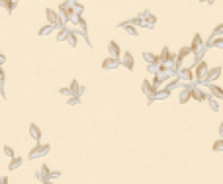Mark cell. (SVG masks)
Listing matches in <instances>:
<instances>
[{
    "label": "cell",
    "mask_w": 223,
    "mask_h": 184,
    "mask_svg": "<svg viewBox=\"0 0 223 184\" xmlns=\"http://www.w3.org/2000/svg\"><path fill=\"white\" fill-rule=\"evenodd\" d=\"M219 131H221V137H223V123H221V127H219Z\"/></svg>",
    "instance_id": "25"
},
{
    "label": "cell",
    "mask_w": 223,
    "mask_h": 184,
    "mask_svg": "<svg viewBox=\"0 0 223 184\" xmlns=\"http://www.w3.org/2000/svg\"><path fill=\"white\" fill-rule=\"evenodd\" d=\"M0 184H8V178H6V176H2V178H0Z\"/></svg>",
    "instance_id": "24"
},
{
    "label": "cell",
    "mask_w": 223,
    "mask_h": 184,
    "mask_svg": "<svg viewBox=\"0 0 223 184\" xmlns=\"http://www.w3.org/2000/svg\"><path fill=\"white\" fill-rule=\"evenodd\" d=\"M219 73H221L219 69H212V71L208 73V77H209V78H217V74H219Z\"/></svg>",
    "instance_id": "13"
},
{
    "label": "cell",
    "mask_w": 223,
    "mask_h": 184,
    "mask_svg": "<svg viewBox=\"0 0 223 184\" xmlns=\"http://www.w3.org/2000/svg\"><path fill=\"white\" fill-rule=\"evenodd\" d=\"M4 153H6L8 157H12V159H14V151H12V147H8V145H6V147H4Z\"/></svg>",
    "instance_id": "18"
},
{
    "label": "cell",
    "mask_w": 223,
    "mask_h": 184,
    "mask_svg": "<svg viewBox=\"0 0 223 184\" xmlns=\"http://www.w3.org/2000/svg\"><path fill=\"white\" fill-rule=\"evenodd\" d=\"M143 90H145V94L151 96V94H155V92H157V86H153L149 80H145V82H143Z\"/></svg>",
    "instance_id": "2"
},
{
    "label": "cell",
    "mask_w": 223,
    "mask_h": 184,
    "mask_svg": "<svg viewBox=\"0 0 223 184\" xmlns=\"http://www.w3.org/2000/svg\"><path fill=\"white\" fill-rule=\"evenodd\" d=\"M20 163H22V161H20V159H14V161L10 163V170H14L16 166H20Z\"/></svg>",
    "instance_id": "16"
},
{
    "label": "cell",
    "mask_w": 223,
    "mask_h": 184,
    "mask_svg": "<svg viewBox=\"0 0 223 184\" xmlns=\"http://www.w3.org/2000/svg\"><path fill=\"white\" fill-rule=\"evenodd\" d=\"M30 133L34 135V139H37V141L41 139V131H39V127H37L35 123H30Z\"/></svg>",
    "instance_id": "3"
},
{
    "label": "cell",
    "mask_w": 223,
    "mask_h": 184,
    "mask_svg": "<svg viewBox=\"0 0 223 184\" xmlns=\"http://www.w3.org/2000/svg\"><path fill=\"white\" fill-rule=\"evenodd\" d=\"M215 31H217V33H223V24H221V26H217V28H215Z\"/></svg>",
    "instance_id": "22"
},
{
    "label": "cell",
    "mask_w": 223,
    "mask_h": 184,
    "mask_svg": "<svg viewBox=\"0 0 223 184\" xmlns=\"http://www.w3.org/2000/svg\"><path fill=\"white\" fill-rule=\"evenodd\" d=\"M69 41H71V45H76L78 43V37L74 35V33H69Z\"/></svg>",
    "instance_id": "15"
},
{
    "label": "cell",
    "mask_w": 223,
    "mask_h": 184,
    "mask_svg": "<svg viewBox=\"0 0 223 184\" xmlns=\"http://www.w3.org/2000/svg\"><path fill=\"white\" fill-rule=\"evenodd\" d=\"M198 47H200V35H196V37H194V41H192V49H194V51H196Z\"/></svg>",
    "instance_id": "14"
},
{
    "label": "cell",
    "mask_w": 223,
    "mask_h": 184,
    "mask_svg": "<svg viewBox=\"0 0 223 184\" xmlns=\"http://www.w3.org/2000/svg\"><path fill=\"white\" fill-rule=\"evenodd\" d=\"M221 149H223V139H221V141H217V143L213 145V151H221Z\"/></svg>",
    "instance_id": "17"
},
{
    "label": "cell",
    "mask_w": 223,
    "mask_h": 184,
    "mask_svg": "<svg viewBox=\"0 0 223 184\" xmlns=\"http://www.w3.org/2000/svg\"><path fill=\"white\" fill-rule=\"evenodd\" d=\"M204 73H205V63H200V67L196 71V78H204Z\"/></svg>",
    "instance_id": "8"
},
{
    "label": "cell",
    "mask_w": 223,
    "mask_h": 184,
    "mask_svg": "<svg viewBox=\"0 0 223 184\" xmlns=\"http://www.w3.org/2000/svg\"><path fill=\"white\" fill-rule=\"evenodd\" d=\"M215 45H217V47H223V39H217V41H215Z\"/></svg>",
    "instance_id": "23"
},
{
    "label": "cell",
    "mask_w": 223,
    "mask_h": 184,
    "mask_svg": "<svg viewBox=\"0 0 223 184\" xmlns=\"http://www.w3.org/2000/svg\"><path fill=\"white\" fill-rule=\"evenodd\" d=\"M209 92H212V96H215V98H223V90L219 86H209Z\"/></svg>",
    "instance_id": "7"
},
{
    "label": "cell",
    "mask_w": 223,
    "mask_h": 184,
    "mask_svg": "<svg viewBox=\"0 0 223 184\" xmlns=\"http://www.w3.org/2000/svg\"><path fill=\"white\" fill-rule=\"evenodd\" d=\"M51 30H53V26H43L41 31H39V35H47V33H51Z\"/></svg>",
    "instance_id": "12"
},
{
    "label": "cell",
    "mask_w": 223,
    "mask_h": 184,
    "mask_svg": "<svg viewBox=\"0 0 223 184\" xmlns=\"http://www.w3.org/2000/svg\"><path fill=\"white\" fill-rule=\"evenodd\" d=\"M67 35H69V31H67V28H61V31H59V33H57V39H59V41H61V39H65V37H67Z\"/></svg>",
    "instance_id": "11"
},
{
    "label": "cell",
    "mask_w": 223,
    "mask_h": 184,
    "mask_svg": "<svg viewBox=\"0 0 223 184\" xmlns=\"http://www.w3.org/2000/svg\"><path fill=\"white\" fill-rule=\"evenodd\" d=\"M47 151H49V147H47V145H37L34 151L30 153V157H39V155H43V153H47Z\"/></svg>",
    "instance_id": "1"
},
{
    "label": "cell",
    "mask_w": 223,
    "mask_h": 184,
    "mask_svg": "<svg viewBox=\"0 0 223 184\" xmlns=\"http://www.w3.org/2000/svg\"><path fill=\"white\" fill-rule=\"evenodd\" d=\"M123 65H125L127 69H133V57H131V53H125V55H123Z\"/></svg>",
    "instance_id": "5"
},
{
    "label": "cell",
    "mask_w": 223,
    "mask_h": 184,
    "mask_svg": "<svg viewBox=\"0 0 223 184\" xmlns=\"http://www.w3.org/2000/svg\"><path fill=\"white\" fill-rule=\"evenodd\" d=\"M125 30H127V33H131V35H137V30H135L133 26H127Z\"/></svg>",
    "instance_id": "19"
},
{
    "label": "cell",
    "mask_w": 223,
    "mask_h": 184,
    "mask_svg": "<svg viewBox=\"0 0 223 184\" xmlns=\"http://www.w3.org/2000/svg\"><path fill=\"white\" fill-rule=\"evenodd\" d=\"M182 77L190 80V78H192V71H188V69H186V71H182Z\"/></svg>",
    "instance_id": "20"
},
{
    "label": "cell",
    "mask_w": 223,
    "mask_h": 184,
    "mask_svg": "<svg viewBox=\"0 0 223 184\" xmlns=\"http://www.w3.org/2000/svg\"><path fill=\"white\" fill-rule=\"evenodd\" d=\"M61 94H63V96H71L73 92H71V88H61Z\"/></svg>",
    "instance_id": "21"
},
{
    "label": "cell",
    "mask_w": 223,
    "mask_h": 184,
    "mask_svg": "<svg viewBox=\"0 0 223 184\" xmlns=\"http://www.w3.org/2000/svg\"><path fill=\"white\" fill-rule=\"evenodd\" d=\"M110 53L114 55V59H118V57H119V47H118L115 41H111V43H110Z\"/></svg>",
    "instance_id": "6"
},
{
    "label": "cell",
    "mask_w": 223,
    "mask_h": 184,
    "mask_svg": "<svg viewBox=\"0 0 223 184\" xmlns=\"http://www.w3.org/2000/svg\"><path fill=\"white\" fill-rule=\"evenodd\" d=\"M118 65V59H114V57H110V59H106L102 63V69H111V67Z\"/></svg>",
    "instance_id": "4"
},
{
    "label": "cell",
    "mask_w": 223,
    "mask_h": 184,
    "mask_svg": "<svg viewBox=\"0 0 223 184\" xmlns=\"http://www.w3.org/2000/svg\"><path fill=\"white\" fill-rule=\"evenodd\" d=\"M78 90H80V86H78V82H76V80H73V82H71V92H73L74 96H76V94H80V92H78Z\"/></svg>",
    "instance_id": "10"
},
{
    "label": "cell",
    "mask_w": 223,
    "mask_h": 184,
    "mask_svg": "<svg viewBox=\"0 0 223 184\" xmlns=\"http://www.w3.org/2000/svg\"><path fill=\"white\" fill-rule=\"evenodd\" d=\"M45 14H47V20L51 24H57V16H55V12H53V10H45Z\"/></svg>",
    "instance_id": "9"
}]
</instances>
